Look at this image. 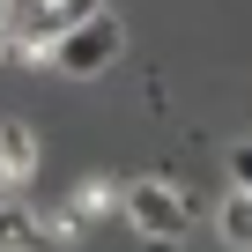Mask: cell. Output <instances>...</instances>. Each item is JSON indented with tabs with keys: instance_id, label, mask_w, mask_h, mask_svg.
I'll return each instance as SVG.
<instances>
[{
	"instance_id": "1",
	"label": "cell",
	"mask_w": 252,
	"mask_h": 252,
	"mask_svg": "<svg viewBox=\"0 0 252 252\" xmlns=\"http://www.w3.org/2000/svg\"><path fill=\"white\" fill-rule=\"evenodd\" d=\"M126 52V30H119V15H89V23H74V30H60L52 37V67L60 74H74V82H89V74H104L111 60Z\"/></svg>"
},
{
	"instance_id": "2",
	"label": "cell",
	"mask_w": 252,
	"mask_h": 252,
	"mask_svg": "<svg viewBox=\"0 0 252 252\" xmlns=\"http://www.w3.org/2000/svg\"><path fill=\"white\" fill-rule=\"evenodd\" d=\"M126 222H134L141 237H156V245H171L193 222V200L178 186H163V178H141V186H126Z\"/></svg>"
},
{
	"instance_id": "3",
	"label": "cell",
	"mask_w": 252,
	"mask_h": 252,
	"mask_svg": "<svg viewBox=\"0 0 252 252\" xmlns=\"http://www.w3.org/2000/svg\"><path fill=\"white\" fill-rule=\"evenodd\" d=\"M30 171H37V141H30V126L8 119L0 126V186H23Z\"/></svg>"
},
{
	"instance_id": "4",
	"label": "cell",
	"mask_w": 252,
	"mask_h": 252,
	"mask_svg": "<svg viewBox=\"0 0 252 252\" xmlns=\"http://www.w3.org/2000/svg\"><path fill=\"white\" fill-rule=\"evenodd\" d=\"M104 8V0H37V15H45V30L60 37V30H74V23H89Z\"/></svg>"
},
{
	"instance_id": "5",
	"label": "cell",
	"mask_w": 252,
	"mask_h": 252,
	"mask_svg": "<svg viewBox=\"0 0 252 252\" xmlns=\"http://www.w3.org/2000/svg\"><path fill=\"white\" fill-rule=\"evenodd\" d=\"M222 237L252 252V193H230V200H222Z\"/></svg>"
},
{
	"instance_id": "6",
	"label": "cell",
	"mask_w": 252,
	"mask_h": 252,
	"mask_svg": "<svg viewBox=\"0 0 252 252\" xmlns=\"http://www.w3.org/2000/svg\"><path fill=\"white\" fill-rule=\"evenodd\" d=\"M30 245H37V222L23 208H0V252H30Z\"/></svg>"
},
{
	"instance_id": "7",
	"label": "cell",
	"mask_w": 252,
	"mask_h": 252,
	"mask_svg": "<svg viewBox=\"0 0 252 252\" xmlns=\"http://www.w3.org/2000/svg\"><path fill=\"white\" fill-rule=\"evenodd\" d=\"M104 208H111V193H104V186H89V193H74V200H67V230H82V222H96Z\"/></svg>"
},
{
	"instance_id": "8",
	"label": "cell",
	"mask_w": 252,
	"mask_h": 252,
	"mask_svg": "<svg viewBox=\"0 0 252 252\" xmlns=\"http://www.w3.org/2000/svg\"><path fill=\"white\" fill-rule=\"evenodd\" d=\"M230 178H237V193H252V141L230 149Z\"/></svg>"
},
{
	"instance_id": "9",
	"label": "cell",
	"mask_w": 252,
	"mask_h": 252,
	"mask_svg": "<svg viewBox=\"0 0 252 252\" xmlns=\"http://www.w3.org/2000/svg\"><path fill=\"white\" fill-rule=\"evenodd\" d=\"M0 30H8V0H0Z\"/></svg>"
}]
</instances>
